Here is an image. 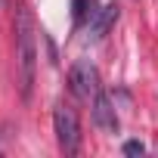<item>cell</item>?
I'll return each mask as SVG.
<instances>
[{
	"mask_svg": "<svg viewBox=\"0 0 158 158\" xmlns=\"http://www.w3.org/2000/svg\"><path fill=\"white\" fill-rule=\"evenodd\" d=\"M16 71H19V90L22 99H31L34 74H37V28L31 19V10L16 13Z\"/></svg>",
	"mask_w": 158,
	"mask_h": 158,
	"instance_id": "obj_1",
	"label": "cell"
},
{
	"mask_svg": "<svg viewBox=\"0 0 158 158\" xmlns=\"http://www.w3.org/2000/svg\"><path fill=\"white\" fill-rule=\"evenodd\" d=\"M53 133H56V143L65 155H74L77 146H81V121H77V112L65 102H59L53 109Z\"/></svg>",
	"mask_w": 158,
	"mask_h": 158,
	"instance_id": "obj_2",
	"label": "cell"
},
{
	"mask_svg": "<svg viewBox=\"0 0 158 158\" xmlns=\"http://www.w3.org/2000/svg\"><path fill=\"white\" fill-rule=\"evenodd\" d=\"M68 90H71L77 99H93V96L102 90L96 65H93V62H87V59L74 62V65L68 68Z\"/></svg>",
	"mask_w": 158,
	"mask_h": 158,
	"instance_id": "obj_3",
	"label": "cell"
},
{
	"mask_svg": "<svg viewBox=\"0 0 158 158\" xmlns=\"http://www.w3.org/2000/svg\"><path fill=\"white\" fill-rule=\"evenodd\" d=\"M93 124L102 133H118V115H115V102L106 90H99L93 96Z\"/></svg>",
	"mask_w": 158,
	"mask_h": 158,
	"instance_id": "obj_4",
	"label": "cell"
},
{
	"mask_svg": "<svg viewBox=\"0 0 158 158\" xmlns=\"http://www.w3.org/2000/svg\"><path fill=\"white\" fill-rule=\"evenodd\" d=\"M118 16H121V6H118V3H106L102 10H96V16L87 22V34H90V40H102V37L109 34V28L118 22Z\"/></svg>",
	"mask_w": 158,
	"mask_h": 158,
	"instance_id": "obj_5",
	"label": "cell"
},
{
	"mask_svg": "<svg viewBox=\"0 0 158 158\" xmlns=\"http://www.w3.org/2000/svg\"><path fill=\"white\" fill-rule=\"evenodd\" d=\"M71 10H74V22H77V25H81V22H90V19L96 16V0H74Z\"/></svg>",
	"mask_w": 158,
	"mask_h": 158,
	"instance_id": "obj_6",
	"label": "cell"
},
{
	"mask_svg": "<svg viewBox=\"0 0 158 158\" xmlns=\"http://www.w3.org/2000/svg\"><path fill=\"white\" fill-rule=\"evenodd\" d=\"M146 152V146L139 143V139H130V143H124V155H143Z\"/></svg>",
	"mask_w": 158,
	"mask_h": 158,
	"instance_id": "obj_7",
	"label": "cell"
}]
</instances>
